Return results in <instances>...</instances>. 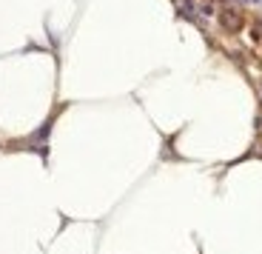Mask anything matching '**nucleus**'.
Returning a JSON list of instances; mask_svg holds the SVG:
<instances>
[{
    "label": "nucleus",
    "mask_w": 262,
    "mask_h": 254,
    "mask_svg": "<svg viewBox=\"0 0 262 254\" xmlns=\"http://www.w3.org/2000/svg\"><path fill=\"white\" fill-rule=\"evenodd\" d=\"M223 26H228V29H231V32H236V29L243 26V20L236 17V14H234V12H223Z\"/></svg>",
    "instance_id": "nucleus-1"
}]
</instances>
